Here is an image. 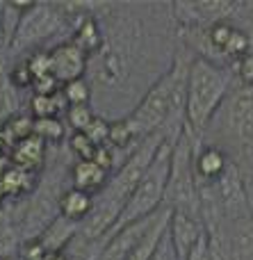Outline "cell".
Returning a JSON list of instances; mask_svg holds the SVG:
<instances>
[{
  "label": "cell",
  "instance_id": "obj_1",
  "mask_svg": "<svg viewBox=\"0 0 253 260\" xmlns=\"http://www.w3.org/2000/svg\"><path fill=\"white\" fill-rule=\"evenodd\" d=\"M231 69L212 62L208 57H194L187 73V99H185V123L187 130L201 133L217 114L231 91Z\"/></svg>",
  "mask_w": 253,
  "mask_h": 260
},
{
  "label": "cell",
  "instance_id": "obj_2",
  "mask_svg": "<svg viewBox=\"0 0 253 260\" xmlns=\"http://www.w3.org/2000/svg\"><path fill=\"white\" fill-rule=\"evenodd\" d=\"M173 144L176 142H164L160 146L158 155H155L153 165L149 167V171L144 174L141 183L137 185V189L130 194L128 203L123 206L121 215H119L114 229L110 231V235L117 231L126 229V226L135 224V221L149 219V217L158 215L164 208V197H167V187H169V176H171V153H173Z\"/></svg>",
  "mask_w": 253,
  "mask_h": 260
},
{
  "label": "cell",
  "instance_id": "obj_3",
  "mask_svg": "<svg viewBox=\"0 0 253 260\" xmlns=\"http://www.w3.org/2000/svg\"><path fill=\"white\" fill-rule=\"evenodd\" d=\"M194 157H196V151H194L192 130H187L185 126V133L173 144L171 176H169L164 208L192 212V215L201 217V189H199V176H196Z\"/></svg>",
  "mask_w": 253,
  "mask_h": 260
},
{
  "label": "cell",
  "instance_id": "obj_4",
  "mask_svg": "<svg viewBox=\"0 0 253 260\" xmlns=\"http://www.w3.org/2000/svg\"><path fill=\"white\" fill-rule=\"evenodd\" d=\"M68 23V16L62 12L59 5L32 3L18 18L16 32L9 41V53H27L37 46L46 44Z\"/></svg>",
  "mask_w": 253,
  "mask_h": 260
},
{
  "label": "cell",
  "instance_id": "obj_5",
  "mask_svg": "<svg viewBox=\"0 0 253 260\" xmlns=\"http://www.w3.org/2000/svg\"><path fill=\"white\" fill-rule=\"evenodd\" d=\"M48 53H50V73L62 82V87L71 80L85 78L87 67H89V57L73 41H62V44L53 46Z\"/></svg>",
  "mask_w": 253,
  "mask_h": 260
},
{
  "label": "cell",
  "instance_id": "obj_6",
  "mask_svg": "<svg viewBox=\"0 0 253 260\" xmlns=\"http://www.w3.org/2000/svg\"><path fill=\"white\" fill-rule=\"evenodd\" d=\"M203 231L205 226L201 224V219L196 215L183 212V210H171V217H169V240H171L178 260L190 258L192 249L201 240Z\"/></svg>",
  "mask_w": 253,
  "mask_h": 260
},
{
  "label": "cell",
  "instance_id": "obj_7",
  "mask_svg": "<svg viewBox=\"0 0 253 260\" xmlns=\"http://www.w3.org/2000/svg\"><path fill=\"white\" fill-rule=\"evenodd\" d=\"M228 128L244 146L253 148V87L244 85L228 101Z\"/></svg>",
  "mask_w": 253,
  "mask_h": 260
},
{
  "label": "cell",
  "instance_id": "obj_8",
  "mask_svg": "<svg viewBox=\"0 0 253 260\" xmlns=\"http://www.w3.org/2000/svg\"><path fill=\"white\" fill-rule=\"evenodd\" d=\"M214 185H217V194H219V206H224L233 215L249 212V206H251L249 187H246L235 162H228V167L224 169V174L219 176Z\"/></svg>",
  "mask_w": 253,
  "mask_h": 260
},
{
  "label": "cell",
  "instance_id": "obj_9",
  "mask_svg": "<svg viewBox=\"0 0 253 260\" xmlns=\"http://www.w3.org/2000/svg\"><path fill=\"white\" fill-rule=\"evenodd\" d=\"M155 215L149 217V219H141V221H135V224L126 226V229L117 231V233L107 235V242H105L103 251H100L98 260H130V256L135 253V249L139 247L141 238L146 235L149 226L153 224Z\"/></svg>",
  "mask_w": 253,
  "mask_h": 260
},
{
  "label": "cell",
  "instance_id": "obj_10",
  "mask_svg": "<svg viewBox=\"0 0 253 260\" xmlns=\"http://www.w3.org/2000/svg\"><path fill=\"white\" fill-rule=\"evenodd\" d=\"M110 171L105 167H100L96 160H78L76 165L71 167V183L73 187L85 189L89 194H100L105 189L110 180Z\"/></svg>",
  "mask_w": 253,
  "mask_h": 260
},
{
  "label": "cell",
  "instance_id": "obj_11",
  "mask_svg": "<svg viewBox=\"0 0 253 260\" xmlns=\"http://www.w3.org/2000/svg\"><path fill=\"white\" fill-rule=\"evenodd\" d=\"M46 151H48V146H46L44 139L37 137V135H30L27 139L18 142L16 146L9 151V165L34 174V169H39L46 162Z\"/></svg>",
  "mask_w": 253,
  "mask_h": 260
},
{
  "label": "cell",
  "instance_id": "obj_12",
  "mask_svg": "<svg viewBox=\"0 0 253 260\" xmlns=\"http://www.w3.org/2000/svg\"><path fill=\"white\" fill-rule=\"evenodd\" d=\"M78 231H80V224L78 221H71L66 217L59 215L48 229L44 231V235L39 238L41 247L46 249L48 256H55V253H64L68 249V244L78 238Z\"/></svg>",
  "mask_w": 253,
  "mask_h": 260
},
{
  "label": "cell",
  "instance_id": "obj_13",
  "mask_svg": "<svg viewBox=\"0 0 253 260\" xmlns=\"http://www.w3.org/2000/svg\"><path fill=\"white\" fill-rule=\"evenodd\" d=\"M71 41L87 57H96V55L100 53L105 35H103V25H100V21L96 18V14H87L82 21H78V27H76V32H73Z\"/></svg>",
  "mask_w": 253,
  "mask_h": 260
},
{
  "label": "cell",
  "instance_id": "obj_14",
  "mask_svg": "<svg viewBox=\"0 0 253 260\" xmlns=\"http://www.w3.org/2000/svg\"><path fill=\"white\" fill-rule=\"evenodd\" d=\"M94 203H96L94 194L85 192V189H78V187L71 185V187L64 189L62 197H59V215L66 217V219H71V221L82 224V221L91 215Z\"/></svg>",
  "mask_w": 253,
  "mask_h": 260
},
{
  "label": "cell",
  "instance_id": "obj_15",
  "mask_svg": "<svg viewBox=\"0 0 253 260\" xmlns=\"http://www.w3.org/2000/svg\"><path fill=\"white\" fill-rule=\"evenodd\" d=\"M228 157L226 153L219 146H203L194 157V167H196V176L201 180H208V183H217V178L224 174V169L228 167Z\"/></svg>",
  "mask_w": 253,
  "mask_h": 260
},
{
  "label": "cell",
  "instance_id": "obj_16",
  "mask_svg": "<svg viewBox=\"0 0 253 260\" xmlns=\"http://www.w3.org/2000/svg\"><path fill=\"white\" fill-rule=\"evenodd\" d=\"M30 112L34 119H50V117H57V114H62V112H68V103H66V99H64V91L59 89L57 94L32 96Z\"/></svg>",
  "mask_w": 253,
  "mask_h": 260
},
{
  "label": "cell",
  "instance_id": "obj_17",
  "mask_svg": "<svg viewBox=\"0 0 253 260\" xmlns=\"http://www.w3.org/2000/svg\"><path fill=\"white\" fill-rule=\"evenodd\" d=\"M0 180H3V187L9 197H23L32 189V180H34V174L30 171H23L18 167H9L5 174H0Z\"/></svg>",
  "mask_w": 253,
  "mask_h": 260
},
{
  "label": "cell",
  "instance_id": "obj_18",
  "mask_svg": "<svg viewBox=\"0 0 253 260\" xmlns=\"http://www.w3.org/2000/svg\"><path fill=\"white\" fill-rule=\"evenodd\" d=\"M32 133L44 139L46 144H57L64 139L66 130H64V123L59 121V117H50V119H34Z\"/></svg>",
  "mask_w": 253,
  "mask_h": 260
},
{
  "label": "cell",
  "instance_id": "obj_19",
  "mask_svg": "<svg viewBox=\"0 0 253 260\" xmlns=\"http://www.w3.org/2000/svg\"><path fill=\"white\" fill-rule=\"evenodd\" d=\"M110 146H114L119 151V148H126L130 146V144H139V139H137V135L132 133L130 123H128V119H117V121H110V139H107Z\"/></svg>",
  "mask_w": 253,
  "mask_h": 260
},
{
  "label": "cell",
  "instance_id": "obj_20",
  "mask_svg": "<svg viewBox=\"0 0 253 260\" xmlns=\"http://www.w3.org/2000/svg\"><path fill=\"white\" fill-rule=\"evenodd\" d=\"M62 91H64V99H66L68 108H73V105H89V101H91V85L85 78L66 82L62 87Z\"/></svg>",
  "mask_w": 253,
  "mask_h": 260
},
{
  "label": "cell",
  "instance_id": "obj_21",
  "mask_svg": "<svg viewBox=\"0 0 253 260\" xmlns=\"http://www.w3.org/2000/svg\"><path fill=\"white\" fill-rule=\"evenodd\" d=\"M66 119H68V126L73 128V133H85L89 128V123L96 119V114L89 105H73V108H68Z\"/></svg>",
  "mask_w": 253,
  "mask_h": 260
},
{
  "label": "cell",
  "instance_id": "obj_22",
  "mask_svg": "<svg viewBox=\"0 0 253 260\" xmlns=\"http://www.w3.org/2000/svg\"><path fill=\"white\" fill-rule=\"evenodd\" d=\"M68 146L76 153L78 160H94L96 151H98V146H96L85 133H73L71 137H68Z\"/></svg>",
  "mask_w": 253,
  "mask_h": 260
},
{
  "label": "cell",
  "instance_id": "obj_23",
  "mask_svg": "<svg viewBox=\"0 0 253 260\" xmlns=\"http://www.w3.org/2000/svg\"><path fill=\"white\" fill-rule=\"evenodd\" d=\"M9 80H12V85L16 87L18 91L27 89V87L34 85V76H32V71H30V67H27V59L25 57L9 69Z\"/></svg>",
  "mask_w": 253,
  "mask_h": 260
},
{
  "label": "cell",
  "instance_id": "obj_24",
  "mask_svg": "<svg viewBox=\"0 0 253 260\" xmlns=\"http://www.w3.org/2000/svg\"><path fill=\"white\" fill-rule=\"evenodd\" d=\"M85 135L96 144V146H103V144H107V139H110V121H105L103 117L96 114V119L89 123V128L85 130Z\"/></svg>",
  "mask_w": 253,
  "mask_h": 260
},
{
  "label": "cell",
  "instance_id": "obj_25",
  "mask_svg": "<svg viewBox=\"0 0 253 260\" xmlns=\"http://www.w3.org/2000/svg\"><path fill=\"white\" fill-rule=\"evenodd\" d=\"M233 71L240 76V80L244 82V85L253 87V53L240 57L237 62H233Z\"/></svg>",
  "mask_w": 253,
  "mask_h": 260
},
{
  "label": "cell",
  "instance_id": "obj_26",
  "mask_svg": "<svg viewBox=\"0 0 253 260\" xmlns=\"http://www.w3.org/2000/svg\"><path fill=\"white\" fill-rule=\"evenodd\" d=\"M46 260H68L66 253H55V256H48Z\"/></svg>",
  "mask_w": 253,
  "mask_h": 260
},
{
  "label": "cell",
  "instance_id": "obj_27",
  "mask_svg": "<svg viewBox=\"0 0 253 260\" xmlns=\"http://www.w3.org/2000/svg\"><path fill=\"white\" fill-rule=\"evenodd\" d=\"M5 35V18H3V14H0V37Z\"/></svg>",
  "mask_w": 253,
  "mask_h": 260
},
{
  "label": "cell",
  "instance_id": "obj_28",
  "mask_svg": "<svg viewBox=\"0 0 253 260\" xmlns=\"http://www.w3.org/2000/svg\"><path fill=\"white\" fill-rule=\"evenodd\" d=\"M251 210H253V192H251Z\"/></svg>",
  "mask_w": 253,
  "mask_h": 260
}]
</instances>
